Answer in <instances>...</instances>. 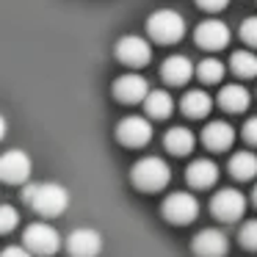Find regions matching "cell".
Wrapping results in <instances>:
<instances>
[{
  "label": "cell",
  "instance_id": "e0dca14e",
  "mask_svg": "<svg viewBox=\"0 0 257 257\" xmlns=\"http://www.w3.org/2000/svg\"><path fill=\"white\" fill-rule=\"evenodd\" d=\"M180 108H183L185 116L202 119V116H207V113L213 111V97L207 94V91H202V89H191V91H185Z\"/></svg>",
  "mask_w": 257,
  "mask_h": 257
},
{
  "label": "cell",
  "instance_id": "cb8c5ba5",
  "mask_svg": "<svg viewBox=\"0 0 257 257\" xmlns=\"http://www.w3.org/2000/svg\"><path fill=\"white\" fill-rule=\"evenodd\" d=\"M238 240H240V246H243V249L257 251V218H251V221H246L243 227H240Z\"/></svg>",
  "mask_w": 257,
  "mask_h": 257
},
{
  "label": "cell",
  "instance_id": "7c38bea8",
  "mask_svg": "<svg viewBox=\"0 0 257 257\" xmlns=\"http://www.w3.org/2000/svg\"><path fill=\"white\" fill-rule=\"evenodd\" d=\"M67 249L72 257H97L102 249V238H100L97 229L80 227V229H72V232H69Z\"/></svg>",
  "mask_w": 257,
  "mask_h": 257
},
{
  "label": "cell",
  "instance_id": "d6986e66",
  "mask_svg": "<svg viewBox=\"0 0 257 257\" xmlns=\"http://www.w3.org/2000/svg\"><path fill=\"white\" fill-rule=\"evenodd\" d=\"M144 108H147V116L166 119V116H172V111H174V100H172V94H169V91L155 89V91H147Z\"/></svg>",
  "mask_w": 257,
  "mask_h": 257
},
{
  "label": "cell",
  "instance_id": "277c9868",
  "mask_svg": "<svg viewBox=\"0 0 257 257\" xmlns=\"http://www.w3.org/2000/svg\"><path fill=\"white\" fill-rule=\"evenodd\" d=\"M25 249L34 251V254H42V257H50L61 249V235H58L56 227L45 221H36L25 229Z\"/></svg>",
  "mask_w": 257,
  "mask_h": 257
},
{
  "label": "cell",
  "instance_id": "3957f363",
  "mask_svg": "<svg viewBox=\"0 0 257 257\" xmlns=\"http://www.w3.org/2000/svg\"><path fill=\"white\" fill-rule=\"evenodd\" d=\"M147 34L158 45H174L185 36V20L183 14L172 12V9H161V12L147 17Z\"/></svg>",
  "mask_w": 257,
  "mask_h": 257
},
{
  "label": "cell",
  "instance_id": "4316f807",
  "mask_svg": "<svg viewBox=\"0 0 257 257\" xmlns=\"http://www.w3.org/2000/svg\"><path fill=\"white\" fill-rule=\"evenodd\" d=\"M243 139L249 141V144L257 147V116H251L249 122L243 124Z\"/></svg>",
  "mask_w": 257,
  "mask_h": 257
},
{
  "label": "cell",
  "instance_id": "484cf974",
  "mask_svg": "<svg viewBox=\"0 0 257 257\" xmlns=\"http://www.w3.org/2000/svg\"><path fill=\"white\" fill-rule=\"evenodd\" d=\"M240 39L246 42V45L257 47V17H249L240 23Z\"/></svg>",
  "mask_w": 257,
  "mask_h": 257
},
{
  "label": "cell",
  "instance_id": "603a6c76",
  "mask_svg": "<svg viewBox=\"0 0 257 257\" xmlns=\"http://www.w3.org/2000/svg\"><path fill=\"white\" fill-rule=\"evenodd\" d=\"M224 72H227V67L218 58H205V61H199V67H194V75H199L202 83H218Z\"/></svg>",
  "mask_w": 257,
  "mask_h": 257
},
{
  "label": "cell",
  "instance_id": "6da1fadb",
  "mask_svg": "<svg viewBox=\"0 0 257 257\" xmlns=\"http://www.w3.org/2000/svg\"><path fill=\"white\" fill-rule=\"evenodd\" d=\"M23 199L34 207L39 216H61L69 207V191L58 183H36V185H25Z\"/></svg>",
  "mask_w": 257,
  "mask_h": 257
},
{
  "label": "cell",
  "instance_id": "5b68a950",
  "mask_svg": "<svg viewBox=\"0 0 257 257\" xmlns=\"http://www.w3.org/2000/svg\"><path fill=\"white\" fill-rule=\"evenodd\" d=\"M199 216V202L188 191H174L163 199V218L169 224H191Z\"/></svg>",
  "mask_w": 257,
  "mask_h": 257
},
{
  "label": "cell",
  "instance_id": "7a4b0ae2",
  "mask_svg": "<svg viewBox=\"0 0 257 257\" xmlns=\"http://www.w3.org/2000/svg\"><path fill=\"white\" fill-rule=\"evenodd\" d=\"M130 180H133V185L139 191L155 194V191H163L169 185V180H172V169H169V163L163 161V158L150 155V158H141V161L133 166Z\"/></svg>",
  "mask_w": 257,
  "mask_h": 257
},
{
  "label": "cell",
  "instance_id": "5bb4252c",
  "mask_svg": "<svg viewBox=\"0 0 257 257\" xmlns=\"http://www.w3.org/2000/svg\"><path fill=\"white\" fill-rule=\"evenodd\" d=\"M202 141H205L207 150L213 152H224L232 147L235 141V130L229 122H221V119H216V122H210L205 130H202Z\"/></svg>",
  "mask_w": 257,
  "mask_h": 257
},
{
  "label": "cell",
  "instance_id": "9c48e42d",
  "mask_svg": "<svg viewBox=\"0 0 257 257\" xmlns=\"http://www.w3.org/2000/svg\"><path fill=\"white\" fill-rule=\"evenodd\" d=\"M116 58L124 67H144L152 58V47L144 36H122L116 42Z\"/></svg>",
  "mask_w": 257,
  "mask_h": 257
},
{
  "label": "cell",
  "instance_id": "ba28073f",
  "mask_svg": "<svg viewBox=\"0 0 257 257\" xmlns=\"http://www.w3.org/2000/svg\"><path fill=\"white\" fill-rule=\"evenodd\" d=\"M116 139L122 147H130V150H141V147L150 144L152 139V124L150 119L144 116H124L116 127Z\"/></svg>",
  "mask_w": 257,
  "mask_h": 257
},
{
  "label": "cell",
  "instance_id": "4fadbf2b",
  "mask_svg": "<svg viewBox=\"0 0 257 257\" xmlns=\"http://www.w3.org/2000/svg\"><path fill=\"white\" fill-rule=\"evenodd\" d=\"M147 91H150V83L141 75H122V78L113 83V97L124 105H133V102H144Z\"/></svg>",
  "mask_w": 257,
  "mask_h": 257
},
{
  "label": "cell",
  "instance_id": "7402d4cb",
  "mask_svg": "<svg viewBox=\"0 0 257 257\" xmlns=\"http://www.w3.org/2000/svg\"><path fill=\"white\" fill-rule=\"evenodd\" d=\"M229 69H232V75H238V78H257V56L249 50H238L232 53V58H229Z\"/></svg>",
  "mask_w": 257,
  "mask_h": 257
},
{
  "label": "cell",
  "instance_id": "9a60e30c",
  "mask_svg": "<svg viewBox=\"0 0 257 257\" xmlns=\"http://www.w3.org/2000/svg\"><path fill=\"white\" fill-rule=\"evenodd\" d=\"M161 75L169 86H185L194 78V64L185 56H169L161 67Z\"/></svg>",
  "mask_w": 257,
  "mask_h": 257
},
{
  "label": "cell",
  "instance_id": "ac0fdd59",
  "mask_svg": "<svg viewBox=\"0 0 257 257\" xmlns=\"http://www.w3.org/2000/svg\"><path fill=\"white\" fill-rule=\"evenodd\" d=\"M249 91L243 89V86H238V83H229V86H224L221 89V94H218V105L224 108V111H229V113H243L246 108H249Z\"/></svg>",
  "mask_w": 257,
  "mask_h": 257
},
{
  "label": "cell",
  "instance_id": "f1b7e54d",
  "mask_svg": "<svg viewBox=\"0 0 257 257\" xmlns=\"http://www.w3.org/2000/svg\"><path fill=\"white\" fill-rule=\"evenodd\" d=\"M0 257H34V251H28L25 246H9L0 251Z\"/></svg>",
  "mask_w": 257,
  "mask_h": 257
},
{
  "label": "cell",
  "instance_id": "44dd1931",
  "mask_svg": "<svg viewBox=\"0 0 257 257\" xmlns=\"http://www.w3.org/2000/svg\"><path fill=\"white\" fill-rule=\"evenodd\" d=\"M229 174L235 180H254L257 177V155L254 152H235L229 158Z\"/></svg>",
  "mask_w": 257,
  "mask_h": 257
},
{
  "label": "cell",
  "instance_id": "f546056e",
  "mask_svg": "<svg viewBox=\"0 0 257 257\" xmlns=\"http://www.w3.org/2000/svg\"><path fill=\"white\" fill-rule=\"evenodd\" d=\"M3 136H6V119H3V113H0V141H3Z\"/></svg>",
  "mask_w": 257,
  "mask_h": 257
},
{
  "label": "cell",
  "instance_id": "ffe728a7",
  "mask_svg": "<svg viewBox=\"0 0 257 257\" xmlns=\"http://www.w3.org/2000/svg\"><path fill=\"white\" fill-rule=\"evenodd\" d=\"M163 144H166V150L172 152V155H188L196 144V136L191 133L188 127H172L163 136Z\"/></svg>",
  "mask_w": 257,
  "mask_h": 257
},
{
  "label": "cell",
  "instance_id": "d4e9b609",
  "mask_svg": "<svg viewBox=\"0 0 257 257\" xmlns=\"http://www.w3.org/2000/svg\"><path fill=\"white\" fill-rule=\"evenodd\" d=\"M20 224V213H17V207H12V205H0V235H6V232H12L14 227Z\"/></svg>",
  "mask_w": 257,
  "mask_h": 257
},
{
  "label": "cell",
  "instance_id": "52a82bcc",
  "mask_svg": "<svg viewBox=\"0 0 257 257\" xmlns=\"http://www.w3.org/2000/svg\"><path fill=\"white\" fill-rule=\"evenodd\" d=\"M246 210V196L235 188H221L210 199V213L218 221H238Z\"/></svg>",
  "mask_w": 257,
  "mask_h": 257
},
{
  "label": "cell",
  "instance_id": "2e32d148",
  "mask_svg": "<svg viewBox=\"0 0 257 257\" xmlns=\"http://www.w3.org/2000/svg\"><path fill=\"white\" fill-rule=\"evenodd\" d=\"M185 180H188L191 188H210V185H216L218 180V166L213 161H207V158H199V161H194L188 169H185Z\"/></svg>",
  "mask_w": 257,
  "mask_h": 257
},
{
  "label": "cell",
  "instance_id": "8992f818",
  "mask_svg": "<svg viewBox=\"0 0 257 257\" xmlns=\"http://www.w3.org/2000/svg\"><path fill=\"white\" fill-rule=\"evenodd\" d=\"M31 172H34V163H31L28 152L23 150H9L0 155V180L9 185H20L28 183Z\"/></svg>",
  "mask_w": 257,
  "mask_h": 257
},
{
  "label": "cell",
  "instance_id": "4dcf8cb0",
  "mask_svg": "<svg viewBox=\"0 0 257 257\" xmlns=\"http://www.w3.org/2000/svg\"><path fill=\"white\" fill-rule=\"evenodd\" d=\"M251 202L257 205V185H254V191H251Z\"/></svg>",
  "mask_w": 257,
  "mask_h": 257
},
{
  "label": "cell",
  "instance_id": "83f0119b",
  "mask_svg": "<svg viewBox=\"0 0 257 257\" xmlns=\"http://www.w3.org/2000/svg\"><path fill=\"white\" fill-rule=\"evenodd\" d=\"M229 0H196V6L205 9V12H221Z\"/></svg>",
  "mask_w": 257,
  "mask_h": 257
},
{
  "label": "cell",
  "instance_id": "8fae6325",
  "mask_svg": "<svg viewBox=\"0 0 257 257\" xmlns=\"http://www.w3.org/2000/svg\"><path fill=\"white\" fill-rule=\"evenodd\" d=\"M191 249L196 257H224L229 251V240L221 229H202L194 235Z\"/></svg>",
  "mask_w": 257,
  "mask_h": 257
},
{
  "label": "cell",
  "instance_id": "30bf717a",
  "mask_svg": "<svg viewBox=\"0 0 257 257\" xmlns=\"http://www.w3.org/2000/svg\"><path fill=\"white\" fill-rule=\"evenodd\" d=\"M194 42L202 50H221V47L229 45V28L221 20H205V23L196 25Z\"/></svg>",
  "mask_w": 257,
  "mask_h": 257
}]
</instances>
